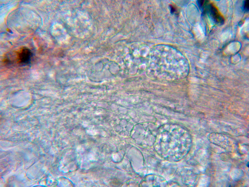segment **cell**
Segmentation results:
<instances>
[{"label": "cell", "instance_id": "cell-1", "mask_svg": "<svg viewBox=\"0 0 249 187\" xmlns=\"http://www.w3.org/2000/svg\"><path fill=\"white\" fill-rule=\"evenodd\" d=\"M154 144L157 153L170 161L176 162L183 158L189 152L191 145L188 132L180 127L164 126L158 130Z\"/></svg>", "mask_w": 249, "mask_h": 187}, {"label": "cell", "instance_id": "cell-2", "mask_svg": "<svg viewBox=\"0 0 249 187\" xmlns=\"http://www.w3.org/2000/svg\"><path fill=\"white\" fill-rule=\"evenodd\" d=\"M153 61L156 79L176 80L185 76L188 72V62L183 58L157 57Z\"/></svg>", "mask_w": 249, "mask_h": 187}, {"label": "cell", "instance_id": "cell-3", "mask_svg": "<svg viewBox=\"0 0 249 187\" xmlns=\"http://www.w3.org/2000/svg\"><path fill=\"white\" fill-rule=\"evenodd\" d=\"M206 11L210 19L214 23L220 25L224 23L223 18L213 5L210 4L206 6Z\"/></svg>", "mask_w": 249, "mask_h": 187}, {"label": "cell", "instance_id": "cell-4", "mask_svg": "<svg viewBox=\"0 0 249 187\" xmlns=\"http://www.w3.org/2000/svg\"><path fill=\"white\" fill-rule=\"evenodd\" d=\"M16 52L17 63L21 64H27L31 60L32 54L31 50L23 47Z\"/></svg>", "mask_w": 249, "mask_h": 187}, {"label": "cell", "instance_id": "cell-5", "mask_svg": "<svg viewBox=\"0 0 249 187\" xmlns=\"http://www.w3.org/2000/svg\"><path fill=\"white\" fill-rule=\"evenodd\" d=\"M207 1L204 0H198L197 1V2L199 7L201 9L203 8L204 6H206L207 2Z\"/></svg>", "mask_w": 249, "mask_h": 187}, {"label": "cell", "instance_id": "cell-6", "mask_svg": "<svg viewBox=\"0 0 249 187\" xmlns=\"http://www.w3.org/2000/svg\"><path fill=\"white\" fill-rule=\"evenodd\" d=\"M243 8L244 10L246 12H248L249 9V0H245L243 3Z\"/></svg>", "mask_w": 249, "mask_h": 187}, {"label": "cell", "instance_id": "cell-7", "mask_svg": "<svg viewBox=\"0 0 249 187\" xmlns=\"http://www.w3.org/2000/svg\"><path fill=\"white\" fill-rule=\"evenodd\" d=\"M170 11L171 13H173L176 11L175 8L172 5L170 6Z\"/></svg>", "mask_w": 249, "mask_h": 187}, {"label": "cell", "instance_id": "cell-8", "mask_svg": "<svg viewBox=\"0 0 249 187\" xmlns=\"http://www.w3.org/2000/svg\"><path fill=\"white\" fill-rule=\"evenodd\" d=\"M247 167H249V162H248V163H247Z\"/></svg>", "mask_w": 249, "mask_h": 187}]
</instances>
